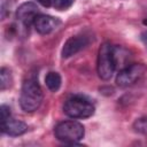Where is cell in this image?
<instances>
[{
  "instance_id": "obj_4",
  "label": "cell",
  "mask_w": 147,
  "mask_h": 147,
  "mask_svg": "<svg viewBox=\"0 0 147 147\" xmlns=\"http://www.w3.org/2000/svg\"><path fill=\"white\" fill-rule=\"evenodd\" d=\"M63 111L67 116L77 119V118H87L91 117L94 111V105L84 96H72L68 99L63 106Z\"/></svg>"
},
{
  "instance_id": "obj_11",
  "label": "cell",
  "mask_w": 147,
  "mask_h": 147,
  "mask_svg": "<svg viewBox=\"0 0 147 147\" xmlns=\"http://www.w3.org/2000/svg\"><path fill=\"white\" fill-rule=\"evenodd\" d=\"M11 83H13V77L10 70L6 67H2L0 69V90L5 91L6 88L10 87Z\"/></svg>"
},
{
  "instance_id": "obj_2",
  "label": "cell",
  "mask_w": 147,
  "mask_h": 147,
  "mask_svg": "<svg viewBox=\"0 0 147 147\" xmlns=\"http://www.w3.org/2000/svg\"><path fill=\"white\" fill-rule=\"evenodd\" d=\"M117 65V56H116V47L110 42H103L99 48L98 54V63L96 70L98 75L103 80H109L116 69Z\"/></svg>"
},
{
  "instance_id": "obj_13",
  "label": "cell",
  "mask_w": 147,
  "mask_h": 147,
  "mask_svg": "<svg viewBox=\"0 0 147 147\" xmlns=\"http://www.w3.org/2000/svg\"><path fill=\"white\" fill-rule=\"evenodd\" d=\"M75 0H53V6L57 10H67L72 6Z\"/></svg>"
},
{
  "instance_id": "obj_10",
  "label": "cell",
  "mask_w": 147,
  "mask_h": 147,
  "mask_svg": "<svg viewBox=\"0 0 147 147\" xmlns=\"http://www.w3.org/2000/svg\"><path fill=\"white\" fill-rule=\"evenodd\" d=\"M45 83H46V86L48 87L49 91L52 92H56L59 91L60 86H61V83H62V79H61V76L59 72L56 71H51L46 75L45 77Z\"/></svg>"
},
{
  "instance_id": "obj_15",
  "label": "cell",
  "mask_w": 147,
  "mask_h": 147,
  "mask_svg": "<svg viewBox=\"0 0 147 147\" xmlns=\"http://www.w3.org/2000/svg\"><path fill=\"white\" fill-rule=\"evenodd\" d=\"M37 2H39L44 7H51L53 5V0H37Z\"/></svg>"
},
{
  "instance_id": "obj_17",
  "label": "cell",
  "mask_w": 147,
  "mask_h": 147,
  "mask_svg": "<svg viewBox=\"0 0 147 147\" xmlns=\"http://www.w3.org/2000/svg\"><path fill=\"white\" fill-rule=\"evenodd\" d=\"M144 24H145V25H147V17L144 20Z\"/></svg>"
},
{
  "instance_id": "obj_3",
  "label": "cell",
  "mask_w": 147,
  "mask_h": 147,
  "mask_svg": "<svg viewBox=\"0 0 147 147\" xmlns=\"http://www.w3.org/2000/svg\"><path fill=\"white\" fill-rule=\"evenodd\" d=\"M54 133L56 139L64 144H76L84 138L85 129L77 121H63L55 126Z\"/></svg>"
},
{
  "instance_id": "obj_5",
  "label": "cell",
  "mask_w": 147,
  "mask_h": 147,
  "mask_svg": "<svg viewBox=\"0 0 147 147\" xmlns=\"http://www.w3.org/2000/svg\"><path fill=\"white\" fill-rule=\"evenodd\" d=\"M146 74V67L141 63L130 64L118 71L116 76V84L119 87H129L140 80Z\"/></svg>"
},
{
  "instance_id": "obj_9",
  "label": "cell",
  "mask_w": 147,
  "mask_h": 147,
  "mask_svg": "<svg viewBox=\"0 0 147 147\" xmlns=\"http://www.w3.org/2000/svg\"><path fill=\"white\" fill-rule=\"evenodd\" d=\"M0 127L2 133H6L10 137H18L24 134L28 131V125L24 122L11 118V117H9L7 121L1 123Z\"/></svg>"
},
{
  "instance_id": "obj_1",
  "label": "cell",
  "mask_w": 147,
  "mask_h": 147,
  "mask_svg": "<svg viewBox=\"0 0 147 147\" xmlns=\"http://www.w3.org/2000/svg\"><path fill=\"white\" fill-rule=\"evenodd\" d=\"M42 91L36 79L24 80L20 95V106L25 113L37 110L42 102Z\"/></svg>"
},
{
  "instance_id": "obj_14",
  "label": "cell",
  "mask_w": 147,
  "mask_h": 147,
  "mask_svg": "<svg viewBox=\"0 0 147 147\" xmlns=\"http://www.w3.org/2000/svg\"><path fill=\"white\" fill-rule=\"evenodd\" d=\"M9 117H11V111L10 108L7 105H2L0 107V122L3 123L5 121H7Z\"/></svg>"
},
{
  "instance_id": "obj_12",
  "label": "cell",
  "mask_w": 147,
  "mask_h": 147,
  "mask_svg": "<svg viewBox=\"0 0 147 147\" xmlns=\"http://www.w3.org/2000/svg\"><path fill=\"white\" fill-rule=\"evenodd\" d=\"M133 129L136 132L141 134H147V116L137 118L133 123Z\"/></svg>"
},
{
  "instance_id": "obj_7",
  "label": "cell",
  "mask_w": 147,
  "mask_h": 147,
  "mask_svg": "<svg viewBox=\"0 0 147 147\" xmlns=\"http://www.w3.org/2000/svg\"><path fill=\"white\" fill-rule=\"evenodd\" d=\"M38 15H39V10L34 2H24L16 10V18L25 28H29L31 24H33Z\"/></svg>"
},
{
  "instance_id": "obj_8",
  "label": "cell",
  "mask_w": 147,
  "mask_h": 147,
  "mask_svg": "<svg viewBox=\"0 0 147 147\" xmlns=\"http://www.w3.org/2000/svg\"><path fill=\"white\" fill-rule=\"evenodd\" d=\"M60 24H61V21L59 18L49 15H42V14H39L33 22L36 31L39 32L40 34H48L53 32Z\"/></svg>"
},
{
  "instance_id": "obj_6",
  "label": "cell",
  "mask_w": 147,
  "mask_h": 147,
  "mask_svg": "<svg viewBox=\"0 0 147 147\" xmlns=\"http://www.w3.org/2000/svg\"><path fill=\"white\" fill-rule=\"evenodd\" d=\"M90 42H91V38H90V36H87L85 33H79V34L70 37L63 45L62 57L68 59L75 54H77L79 51L85 48Z\"/></svg>"
},
{
  "instance_id": "obj_16",
  "label": "cell",
  "mask_w": 147,
  "mask_h": 147,
  "mask_svg": "<svg viewBox=\"0 0 147 147\" xmlns=\"http://www.w3.org/2000/svg\"><path fill=\"white\" fill-rule=\"evenodd\" d=\"M140 39H141L142 44L145 45V47H146V49H147V30H146V31H144V32L141 33V36H140Z\"/></svg>"
}]
</instances>
